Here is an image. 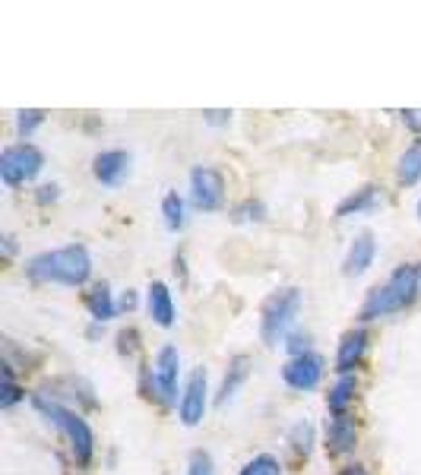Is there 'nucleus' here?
<instances>
[{
	"instance_id": "9",
	"label": "nucleus",
	"mask_w": 421,
	"mask_h": 475,
	"mask_svg": "<svg viewBox=\"0 0 421 475\" xmlns=\"http://www.w3.org/2000/svg\"><path fill=\"white\" fill-rule=\"evenodd\" d=\"M323 371H327L323 355L308 352V355H298V358H288L282 365V381L292 390H298V393H308V390H314L323 381Z\"/></svg>"
},
{
	"instance_id": "27",
	"label": "nucleus",
	"mask_w": 421,
	"mask_h": 475,
	"mask_svg": "<svg viewBox=\"0 0 421 475\" xmlns=\"http://www.w3.org/2000/svg\"><path fill=\"white\" fill-rule=\"evenodd\" d=\"M136 348H140V333H136L134 327L120 330V333H118V352L120 355H134Z\"/></svg>"
},
{
	"instance_id": "1",
	"label": "nucleus",
	"mask_w": 421,
	"mask_h": 475,
	"mask_svg": "<svg viewBox=\"0 0 421 475\" xmlns=\"http://www.w3.org/2000/svg\"><path fill=\"white\" fill-rule=\"evenodd\" d=\"M26 273L35 282H51V286H86L92 276V257L83 244H67V248L41 251L26 263Z\"/></svg>"
},
{
	"instance_id": "11",
	"label": "nucleus",
	"mask_w": 421,
	"mask_h": 475,
	"mask_svg": "<svg viewBox=\"0 0 421 475\" xmlns=\"http://www.w3.org/2000/svg\"><path fill=\"white\" fill-rule=\"evenodd\" d=\"M374 257H377L374 234H371V232L355 234V242L348 244L346 260H342V273H346L348 279H355V276H361V273H368L371 263H374Z\"/></svg>"
},
{
	"instance_id": "29",
	"label": "nucleus",
	"mask_w": 421,
	"mask_h": 475,
	"mask_svg": "<svg viewBox=\"0 0 421 475\" xmlns=\"http://www.w3.org/2000/svg\"><path fill=\"white\" fill-rule=\"evenodd\" d=\"M402 124H406L412 134H421V108H406V111H402Z\"/></svg>"
},
{
	"instance_id": "4",
	"label": "nucleus",
	"mask_w": 421,
	"mask_h": 475,
	"mask_svg": "<svg viewBox=\"0 0 421 475\" xmlns=\"http://www.w3.org/2000/svg\"><path fill=\"white\" fill-rule=\"evenodd\" d=\"M301 311V292L298 288H279L263 302L260 311V336L267 346H279V339H285L292 330L294 317Z\"/></svg>"
},
{
	"instance_id": "32",
	"label": "nucleus",
	"mask_w": 421,
	"mask_h": 475,
	"mask_svg": "<svg viewBox=\"0 0 421 475\" xmlns=\"http://www.w3.org/2000/svg\"><path fill=\"white\" fill-rule=\"evenodd\" d=\"M41 194H39V200L41 203H48V200H57V188H54V184H45V188H39Z\"/></svg>"
},
{
	"instance_id": "34",
	"label": "nucleus",
	"mask_w": 421,
	"mask_h": 475,
	"mask_svg": "<svg viewBox=\"0 0 421 475\" xmlns=\"http://www.w3.org/2000/svg\"><path fill=\"white\" fill-rule=\"evenodd\" d=\"M418 219H421V203H418Z\"/></svg>"
},
{
	"instance_id": "20",
	"label": "nucleus",
	"mask_w": 421,
	"mask_h": 475,
	"mask_svg": "<svg viewBox=\"0 0 421 475\" xmlns=\"http://www.w3.org/2000/svg\"><path fill=\"white\" fill-rule=\"evenodd\" d=\"M399 181L402 184H418L421 181V140H415L412 146H406V153L399 155Z\"/></svg>"
},
{
	"instance_id": "21",
	"label": "nucleus",
	"mask_w": 421,
	"mask_h": 475,
	"mask_svg": "<svg viewBox=\"0 0 421 475\" xmlns=\"http://www.w3.org/2000/svg\"><path fill=\"white\" fill-rule=\"evenodd\" d=\"M288 444L298 456H311L314 450V425L311 422H298L292 431H288Z\"/></svg>"
},
{
	"instance_id": "6",
	"label": "nucleus",
	"mask_w": 421,
	"mask_h": 475,
	"mask_svg": "<svg viewBox=\"0 0 421 475\" xmlns=\"http://www.w3.org/2000/svg\"><path fill=\"white\" fill-rule=\"evenodd\" d=\"M225 200V178L213 165H197L190 172V203L200 213H215Z\"/></svg>"
},
{
	"instance_id": "25",
	"label": "nucleus",
	"mask_w": 421,
	"mask_h": 475,
	"mask_svg": "<svg viewBox=\"0 0 421 475\" xmlns=\"http://www.w3.org/2000/svg\"><path fill=\"white\" fill-rule=\"evenodd\" d=\"M267 216V207L260 200H244L234 209V222H260Z\"/></svg>"
},
{
	"instance_id": "10",
	"label": "nucleus",
	"mask_w": 421,
	"mask_h": 475,
	"mask_svg": "<svg viewBox=\"0 0 421 475\" xmlns=\"http://www.w3.org/2000/svg\"><path fill=\"white\" fill-rule=\"evenodd\" d=\"M92 174H95V181L105 184V188H118V184H124V178L130 174V155L124 153V149L99 153L92 162Z\"/></svg>"
},
{
	"instance_id": "19",
	"label": "nucleus",
	"mask_w": 421,
	"mask_h": 475,
	"mask_svg": "<svg viewBox=\"0 0 421 475\" xmlns=\"http://www.w3.org/2000/svg\"><path fill=\"white\" fill-rule=\"evenodd\" d=\"M162 219H165L168 232H180V228L188 225V203L180 194H165L162 197Z\"/></svg>"
},
{
	"instance_id": "8",
	"label": "nucleus",
	"mask_w": 421,
	"mask_h": 475,
	"mask_svg": "<svg viewBox=\"0 0 421 475\" xmlns=\"http://www.w3.org/2000/svg\"><path fill=\"white\" fill-rule=\"evenodd\" d=\"M178 377H180V355L174 346H162L155 352L153 362V387L155 396H159L165 406H174L178 400Z\"/></svg>"
},
{
	"instance_id": "18",
	"label": "nucleus",
	"mask_w": 421,
	"mask_h": 475,
	"mask_svg": "<svg viewBox=\"0 0 421 475\" xmlns=\"http://www.w3.org/2000/svg\"><path fill=\"white\" fill-rule=\"evenodd\" d=\"M355 400V377L352 374H339V381L329 387L327 393V409L333 415H348V406Z\"/></svg>"
},
{
	"instance_id": "7",
	"label": "nucleus",
	"mask_w": 421,
	"mask_h": 475,
	"mask_svg": "<svg viewBox=\"0 0 421 475\" xmlns=\"http://www.w3.org/2000/svg\"><path fill=\"white\" fill-rule=\"evenodd\" d=\"M209 406V381H206V368H197L190 371L188 383L180 390V402H178V415L180 422L194 428V425L203 422V415H206Z\"/></svg>"
},
{
	"instance_id": "17",
	"label": "nucleus",
	"mask_w": 421,
	"mask_h": 475,
	"mask_svg": "<svg viewBox=\"0 0 421 475\" xmlns=\"http://www.w3.org/2000/svg\"><path fill=\"white\" fill-rule=\"evenodd\" d=\"M86 308H89V314H92V321H99V323L111 321V317L118 314V304H114V295H111V288H108V282H95V286L89 288Z\"/></svg>"
},
{
	"instance_id": "31",
	"label": "nucleus",
	"mask_w": 421,
	"mask_h": 475,
	"mask_svg": "<svg viewBox=\"0 0 421 475\" xmlns=\"http://www.w3.org/2000/svg\"><path fill=\"white\" fill-rule=\"evenodd\" d=\"M120 308H124V311H134V308H136V292H130V288H127V292L120 295Z\"/></svg>"
},
{
	"instance_id": "33",
	"label": "nucleus",
	"mask_w": 421,
	"mask_h": 475,
	"mask_svg": "<svg viewBox=\"0 0 421 475\" xmlns=\"http://www.w3.org/2000/svg\"><path fill=\"white\" fill-rule=\"evenodd\" d=\"M339 475H368V472H364V466H346Z\"/></svg>"
},
{
	"instance_id": "24",
	"label": "nucleus",
	"mask_w": 421,
	"mask_h": 475,
	"mask_svg": "<svg viewBox=\"0 0 421 475\" xmlns=\"http://www.w3.org/2000/svg\"><path fill=\"white\" fill-rule=\"evenodd\" d=\"M188 475H215L213 456H209L206 450H194L188 460Z\"/></svg>"
},
{
	"instance_id": "26",
	"label": "nucleus",
	"mask_w": 421,
	"mask_h": 475,
	"mask_svg": "<svg viewBox=\"0 0 421 475\" xmlns=\"http://www.w3.org/2000/svg\"><path fill=\"white\" fill-rule=\"evenodd\" d=\"M20 400H22V390L13 383V371H10V365H4V396H0V406L10 409Z\"/></svg>"
},
{
	"instance_id": "13",
	"label": "nucleus",
	"mask_w": 421,
	"mask_h": 475,
	"mask_svg": "<svg viewBox=\"0 0 421 475\" xmlns=\"http://www.w3.org/2000/svg\"><path fill=\"white\" fill-rule=\"evenodd\" d=\"M250 377V358L248 355H234L232 362H228L225 374H222L219 383V393H215V406H225L238 396V390L244 387V381Z\"/></svg>"
},
{
	"instance_id": "5",
	"label": "nucleus",
	"mask_w": 421,
	"mask_h": 475,
	"mask_svg": "<svg viewBox=\"0 0 421 475\" xmlns=\"http://www.w3.org/2000/svg\"><path fill=\"white\" fill-rule=\"evenodd\" d=\"M41 168H45V155L32 143H16L0 153V181L7 188H20V184L39 178Z\"/></svg>"
},
{
	"instance_id": "2",
	"label": "nucleus",
	"mask_w": 421,
	"mask_h": 475,
	"mask_svg": "<svg viewBox=\"0 0 421 475\" xmlns=\"http://www.w3.org/2000/svg\"><path fill=\"white\" fill-rule=\"evenodd\" d=\"M421 292V267L402 263L390 273V279L383 286H374L361 304V321H381L396 311H406L408 304L418 298Z\"/></svg>"
},
{
	"instance_id": "30",
	"label": "nucleus",
	"mask_w": 421,
	"mask_h": 475,
	"mask_svg": "<svg viewBox=\"0 0 421 475\" xmlns=\"http://www.w3.org/2000/svg\"><path fill=\"white\" fill-rule=\"evenodd\" d=\"M228 114H232V111H203V118H206L209 124H225Z\"/></svg>"
},
{
	"instance_id": "3",
	"label": "nucleus",
	"mask_w": 421,
	"mask_h": 475,
	"mask_svg": "<svg viewBox=\"0 0 421 475\" xmlns=\"http://www.w3.org/2000/svg\"><path fill=\"white\" fill-rule=\"evenodd\" d=\"M32 406L39 409L41 415H45L48 422L57 425V428L64 431V437L70 441V450H74L76 462H80V466H86V462L92 460V453H95V437H92V428H89L86 418H83L80 412H74V409L60 406L57 400H48V396H35Z\"/></svg>"
},
{
	"instance_id": "16",
	"label": "nucleus",
	"mask_w": 421,
	"mask_h": 475,
	"mask_svg": "<svg viewBox=\"0 0 421 475\" xmlns=\"http://www.w3.org/2000/svg\"><path fill=\"white\" fill-rule=\"evenodd\" d=\"M381 190L374 188V184H368V188H361V190H355L352 197H346V200L336 207V216L339 219H346V216H361V213H371V209H377L381 207Z\"/></svg>"
},
{
	"instance_id": "28",
	"label": "nucleus",
	"mask_w": 421,
	"mask_h": 475,
	"mask_svg": "<svg viewBox=\"0 0 421 475\" xmlns=\"http://www.w3.org/2000/svg\"><path fill=\"white\" fill-rule=\"evenodd\" d=\"M285 346H288V352H292V358H298V355H308L311 352V336L294 330V333H288Z\"/></svg>"
},
{
	"instance_id": "14",
	"label": "nucleus",
	"mask_w": 421,
	"mask_h": 475,
	"mask_svg": "<svg viewBox=\"0 0 421 475\" xmlns=\"http://www.w3.org/2000/svg\"><path fill=\"white\" fill-rule=\"evenodd\" d=\"M146 308H149V317H153L159 327H174V321H178V308H174L171 292H168V286L159 279L146 288Z\"/></svg>"
},
{
	"instance_id": "15",
	"label": "nucleus",
	"mask_w": 421,
	"mask_h": 475,
	"mask_svg": "<svg viewBox=\"0 0 421 475\" xmlns=\"http://www.w3.org/2000/svg\"><path fill=\"white\" fill-rule=\"evenodd\" d=\"M358 444V431H355V422L348 415H333L327 425V450L333 456H346L355 450Z\"/></svg>"
},
{
	"instance_id": "23",
	"label": "nucleus",
	"mask_w": 421,
	"mask_h": 475,
	"mask_svg": "<svg viewBox=\"0 0 421 475\" xmlns=\"http://www.w3.org/2000/svg\"><path fill=\"white\" fill-rule=\"evenodd\" d=\"M41 121H45V111H39V108H29V111H20V118H16V130H20L22 140H29V136L39 130Z\"/></svg>"
},
{
	"instance_id": "22",
	"label": "nucleus",
	"mask_w": 421,
	"mask_h": 475,
	"mask_svg": "<svg viewBox=\"0 0 421 475\" xmlns=\"http://www.w3.org/2000/svg\"><path fill=\"white\" fill-rule=\"evenodd\" d=\"M238 475H282V466L276 456L269 453H257L254 460H248L244 466H241Z\"/></svg>"
},
{
	"instance_id": "12",
	"label": "nucleus",
	"mask_w": 421,
	"mask_h": 475,
	"mask_svg": "<svg viewBox=\"0 0 421 475\" xmlns=\"http://www.w3.org/2000/svg\"><path fill=\"white\" fill-rule=\"evenodd\" d=\"M364 352H368V330H348L339 339V348H336V371L352 374L361 358H364Z\"/></svg>"
}]
</instances>
